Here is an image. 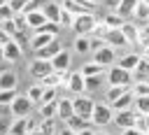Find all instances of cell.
<instances>
[{"label": "cell", "instance_id": "cell-43", "mask_svg": "<svg viewBox=\"0 0 149 135\" xmlns=\"http://www.w3.org/2000/svg\"><path fill=\"white\" fill-rule=\"evenodd\" d=\"M100 2H102L107 9H112V12H116V7L121 5V0H100Z\"/></svg>", "mask_w": 149, "mask_h": 135}, {"label": "cell", "instance_id": "cell-40", "mask_svg": "<svg viewBox=\"0 0 149 135\" xmlns=\"http://www.w3.org/2000/svg\"><path fill=\"white\" fill-rule=\"evenodd\" d=\"M100 84H102V74L100 77H88L86 79V91H98Z\"/></svg>", "mask_w": 149, "mask_h": 135}, {"label": "cell", "instance_id": "cell-39", "mask_svg": "<svg viewBox=\"0 0 149 135\" xmlns=\"http://www.w3.org/2000/svg\"><path fill=\"white\" fill-rule=\"evenodd\" d=\"M56 100H58V88H44L40 105H44V102H56Z\"/></svg>", "mask_w": 149, "mask_h": 135}, {"label": "cell", "instance_id": "cell-8", "mask_svg": "<svg viewBox=\"0 0 149 135\" xmlns=\"http://www.w3.org/2000/svg\"><path fill=\"white\" fill-rule=\"evenodd\" d=\"M135 119H137V112L126 109V112H114L112 123H116V128H121V130H128V128H135Z\"/></svg>", "mask_w": 149, "mask_h": 135}, {"label": "cell", "instance_id": "cell-29", "mask_svg": "<svg viewBox=\"0 0 149 135\" xmlns=\"http://www.w3.org/2000/svg\"><path fill=\"white\" fill-rule=\"evenodd\" d=\"M72 47H74V54H79V56H84V54H88L91 51V37H74V42H72Z\"/></svg>", "mask_w": 149, "mask_h": 135}, {"label": "cell", "instance_id": "cell-27", "mask_svg": "<svg viewBox=\"0 0 149 135\" xmlns=\"http://www.w3.org/2000/svg\"><path fill=\"white\" fill-rule=\"evenodd\" d=\"M133 19H135L137 23H144V26H147V23H149V5L140 0L137 7H135V12H133Z\"/></svg>", "mask_w": 149, "mask_h": 135}, {"label": "cell", "instance_id": "cell-45", "mask_svg": "<svg viewBox=\"0 0 149 135\" xmlns=\"http://www.w3.org/2000/svg\"><path fill=\"white\" fill-rule=\"evenodd\" d=\"M9 114H12V112H9V107H5V105H0V121H2V119H7Z\"/></svg>", "mask_w": 149, "mask_h": 135}, {"label": "cell", "instance_id": "cell-3", "mask_svg": "<svg viewBox=\"0 0 149 135\" xmlns=\"http://www.w3.org/2000/svg\"><path fill=\"white\" fill-rule=\"evenodd\" d=\"M107 84L109 86H126V88H133V74L121 70L119 65H112L107 70Z\"/></svg>", "mask_w": 149, "mask_h": 135}, {"label": "cell", "instance_id": "cell-53", "mask_svg": "<svg viewBox=\"0 0 149 135\" xmlns=\"http://www.w3.org/2000/svg\"><path fill=\"white\" fill-rule=\"evenodd\" d=\"M142 2H147V5H149V0H142Z\"/></svg>", "mask_w": 149, "mask_h": 135}, {"label": "cell", "instance_id": "cell-26", "mask_svg": "<svg viewBox=\"0 0 149 135\" xmlns=\"http://www.w3.org/2000/svg\"><path fill=\"white\" fill-rule=\"evenodd\" d=\"M81 74H84V79H88V77H100L102 72H105V68L102 65H98V63H93V61H88V63H84L81 65V70H79Z\"/></svg>", "mask_w": 149, "mask_h": 135}, {"label": "cell", "instance_id": "cell-48", "mask_svg": "<svg viewBox=\"0 0 149 135\" xmlns=\"http://www.w3.org/2000/svg\"><path fill=\"white\" fill-rule=\"evenodd\" d=\"M58 135H77V133H72V130H68V128H65V126H63V128H61V130H58Z\"/></svg>", "mask_w": 149, "mask_h": 135}, {"label": "cell", "instance_id": "cell-55", "mask_svg": "<svg viewBox=\"0 0 149 135\" xmlns=\"http://www.w3.org/2000/svg\"><path fill=\"white\" fill-rule=\"evenodd\" d=\"M147 26H149V23H147Z\"/></svg>", "mask_w": 149, "mask_h": 135}, {"label": "cell", "instance_id": "cell-54", "mask_svg": "<svg viewBox=\"0 0 149 135\" xmlns=\"http://www.w3.org/2000/svg\"><path fill=\"white\" fill-rule=\"evenodd\" d=\"M44 2H49V0H44Z\"/></svg>", "mask_w": 149, "mask_h": 135}, {"label": "cell", "instance_id": "cell-33", "mask_svg": "<svg viewBox=\"0 0 149 135\" xmlns=\"http://www.w3.org/2000/svg\"><path fill=\"white\" fill-rule=\"evenodd\" d=\"M56 109H58L56 102H44V105H40V119H56Z\"/></svg>", "mask_w": 149, "mask_h": 135}, {"label": "cell", "instance_id": "cell-10", "mask_svg": "<svg viewBox=\"0 0 149 135\" xmlns=\"http://www.w3.org/2000/svg\"><path fill=\"white\" fill-rule=\"evenodd\" d=\"M116 61V51L112 49V47H102V49H98V51H93V63H98V65H102V68H112V63Z\"/></svg>", "mask_w": 149, "mask_h": 135}, {"label": "cell", "instance_id": "cell-38", "mask_svg": "<svg viewBox=\"0 0 149 135\" xmlns=\"http://www.w3.org/2000/svg\"><path fill=\"white\" fill-rule=\"evenodd\" d=\"M16 91H0V105H5V107H9L14 100H16Z\"/></svg>", "mask_w": 149, "mask_h": 135}, {"label": "cell", "instance_id": "cell-1", "mask_svg": "<svg viewBox=\"0 0 149 135\" xmlns=\"http://www.w3.org/2000/svg\"><path fill=\"white\" fill-rule=\"evenodd\" d=\"M98 26V19L95 14H81V16H74V23H72V30L77 33V37H91L93 30Z\"/></svg>", "mask_w": 149, "mask_h": 135}, {"label": "cell", "instance_id": "cell-5", "mask_svg": "<svg viewBox=\"0 0 149 135\" xmlns=\"http://www.w3.org/2000/svg\"><path fill=\"white\" fill-rule=\"evenodd\" d=\"M28 72H30V77H33V79L42 81V79H47V77L54 72V68H51V61L33 58V61H30V65H28Z\"/></svg>", "mask_w": 149, "mask_h": 135}, {"label": "cell", "instance_id": "cell-37", "mask_svg": "<svg viewBox=\"0 0 149 135\" xmlns=\"http://www.w3.org/2000/svg\"><path fill=\"white\" fill-rule=\"evenodd\" d=\"M72 23H74V16L61 7V21H58V26H61V28H72Z\"/></svg>", "mask_w": 149, "mask_h": 135}, {"label": "cell", "instance_id": "cell-2", "mask_svg": "<svg viewBox=\"0 0 149 135\" xmlns=\"http://www.w3.org/2000/svg\"><path fill=\"white\" fill-rule=\"evenodd\" d=\"M93 107H95V100L91 98V95H74L72 98V109H74V114L77 116H81V119H86V121H91V114H93Z\"/></svg>", "mask_w": 149, "mask_h": 135}, {"label": "cell", "instance_id": "cell-23", "mask_svg": "<svg viewBox=\"0 0 149 135\" xmlns=\"http://www.w3.org/2000/svg\"><path fill=\"white\" fill-rule=\"evenodd\" d=\"M135 81H149V61L142 58V56H140V63H137V68L133 72V84Z\"/></svg>", "mask_w": 149, "mask_h": 135}, {"label": "cell", "instance_id": "cell-7", "mask_svg": "<svg viewBox=\"0 0 149 135\" xmlns=\"http://www.w3.org/2000/svg\"><path fill=\"white\" fill-rule=\"evenodd\" d=\"M61 7H63L65 12H70L72 16L93 14V5H88L86 0H61Z\"/></svg>", "mask_w": 149, "mask_h": 135}, {"label": "cell", "instance_id": "cell-25", "mask_svg": "<svg viewBox=\"0 0 149 135\" xmlns=\"http://www.w3.org/2000/svg\"><path fill=\"white\" fill-rule=\"evenodd\" d=\"M65 128L68 130H72V133H79V130H84V128H91V121H86V119H81V116H70L68 121H65Z\"/></svg>", "mask_w": 149, "mask_h": 135}, {"label": "cell", "instance_id": "cell-9", "mask_svg": "<svg viewBox=\"0 0 149 135\" xmlns=\"http://www.w3.org/2000/svg\"><path fill=\"white\" fill-rule=\"evenodd\" d=\"M65 88H68L70 93H74V95H84V93H86V79H84V74H81L79 70H77V72H70V79H68Z\"/></svg>", "mask_w": 149, "mask_h": 135}, {"label": "cell", "instance_id": "cell-35", "mask_svg": "<svg viewBox=\"0 0 149 135\" xmlns=\"http://www.w3.org/2000/svg\"><path fill=\"white\" fill-rule=\"evenodd\" d=\"M61 30H63V28H61L58 23H51V21H47V23H44L40 30H35V33H47V35H54V37H58V35H61ZM35 33H33V35H35Z\"/></svg>", "mask_w": 149, "mask_h": 135}, {"label": "cell", "instance_id": "cell-12", "mask_svg": "<svg viewBox=\"0 0 149 135\" xmlns=\"http://www.w3.org/2000/svg\"><path fill=\"white\" fill-rule=\"evenodd\" d=\"M133 105H135V93H133V88H128L116 102H112L109 107L114 109V112H126V109H133Z\"/></svg>", "mask_w": 149, "mask_h": 135}, {"label": "cell", "instance_id": "cell-19", "mask_svg": "<svg viewBox=\"0 0 149 135\" xmlns=\"http://www.w3.org/2000/svg\"><path fill=\"white\" fill-rule=\"evenodd\" d=\"M70 61H72V56H70V51H61L54 61H51V68H54V72H68L70 70Z\"/></svg>", "mask_w": 149, "mask_h": 135}, {"label": "cell", "instance_id": "cell-22", "mask_svg": "<svg viewBox=\"0 0 149 135\" xmlns=\"http://www.w3.org/2000/svg\"><path fill=\"white\" fill-rule=\"evenodd\" d=\"M137 63H140V54H123V56L119 58V68L126 70V72H130V74L135 72Z\"/></svg>", "mask_w": 149, "mask_h": 135}, {"label": "cell", "instance_id": "cell-41", "mask_svg": "<svg viewBox=\"0 0 149 135\" xmlns=\"http://www.w3.org/2000/svg\"><path fill=\"white\" fill-rule=\"evenodd\" d=\"M137 47H149V26H142L140 28V42H137Z\"/></svg>", "mask_w": 149, "mask_h": 135}, {"label": "cell", "instance_id": "cell-34", "mask_svg": "<svg viewBox=\"0 0 149 135\" xmlns=\"http://www.w3.org/2000/svg\"><path fill=\"white\" fill-rule=\"evenodd\" d=\"M133 109H135L137 114H142V116H149V95H144V98H135Z\"/></svg>", "mask_w": 149, "mask_h": 135}, {"label": "cell", "instance_id": "cell-11", "mask_svg": "<svg viewBox=\"0 0 149 135\" xmlns=\"http://www.w3.org/2000/svg\"><path fill=\"white\" fill-rule=\"evenodd\" d=\"M63 51V47H61V42L58 40H54L49 47H44V49H40V51H35V58H40V61H54L58 54Z\"/></svg>", "mask_w": 149, "mask_h": 135}, {"label": "cell", "instance_id": "cell-49", "mask_svg": "<svg viewBox=\"0 0 149 135\" xmlns=\"http://www.w3.org/2000/svg\"><path fill=\"white\" fill-rule=\"evenodd\" d=\"M142 58H147V61H149V47H144V49H142Z\"/></svg>", "mask_w": 149, "mask_h": 135}, {"label": "cell", "instance_id": "cell-24", "mask_svg": "<svg viewBox=\"0 0 149 135\" xmlns=\"http://www.w3.org/2000/svg\"><path fill=\"white\" fill-rule=\"evenodd\" d=\"M100 21H102V23H105L109 30H119V28L126 23V19H123V16H119L116 12H107V14H105Z\"/></svg>", "mask_w": 149, "mask_h": 135}, {"label": "cell", "instance_id": "cell-15", "mask_svg": "<svg viewBox=\"0 0 149 135\" xmlns=\"http://www.w3.org/2000/svg\"><path fill=\"white\" fill-rule=\"evenodd\" d=\"M102 40H105V44L112 47V49H114V47H116V49H119V47H128V42H126V37H123L121 28H119V30H107Z\"/></svg>", "mask_w": 149, "mask_h": 135}, {"label": "cell", "instance_id": "cell-4", "mask_svg": "<svg viewBox=\"0 0 149 135\" xmlns=\"http://www.w3.org/2000/svg\"><path fill=\"white\" fill-rule=\"evenodd\" d=\"M112 121H114V109L107 102H95L93 114H91V123L93 126H107Z\"/></svg>", "mask_w": 149, "mask_h": 135}, {"label": "cell", "instance_id": "cell-6", "mask_svg": "<svg viewBox=\"0 0 149 135\" xmlns=\"http://www.w3.org/2000/svg\"><path fill=\"white\" fill-rule=\"evenodd\" d=\"M33 107H35V105H33L26 95H16V100L9 105V112H12L14 119H26V116H30Z\"/></svg>", "mask_w": 149, "mask_h": 135}, {"label": "cell", "instance_id": "cell-21", "mask_svg": "<svg viewBox=\"0 0 149 135\" xmlns=\"http://www.w3.org/2000/svg\"><path fill=\"white\" fill-rule=\"evenodd\" d=\"M2 54H5V61H7V63H14V61H19V58L23 56V49L12 40V42H7V44L2 47Z\"/></svg>", "mask_w": 149, "mask_h": 135}, {"label": "cell", "instance_id": "cell-17", "mask_svg": "<svg viewBox=\"0 0 149 135\" xmlns=\"http://www.w3.org/2000/svg\"><path fill=\"white\" fill-rule=\"evenodd\" d=\"M30 135H58L56 119H40V126H37Z\"/></svg>", "mask_w": 149, "mask_h": 135}, {"label": "cell", "instance_id": "cell-13", "mask_svg": "<svg viewBox=\"0 0 149 135\" xmlns=\"http://www.w3.org/2000/svg\"><path fill=\"white\" fill-rule=\"evenodd\" d=\"M58 109H56V119L61 121H68L70 116H74V109H72V98H58L56 100Z\"/></svg>", "mask_w": 149, "mask_h": 135}, {"label": "cell", "instance_id": "cell-14", "mask_svg": "<svg viewBox=\"0 0 149 135\" xmlns=\"http://www.w3.org/2000/svg\"><path fill=\"white\" fill-rule=\"evenodd\" d=\"M42 14H44V19H47V21H51V23H58V21H61V2H54V0L44 2V7H42Z\"/></svg>", "mask_w": 149, "mask_h": 135}, {"label": "cell", "instance_id": "cell-31", "mask_svg": "<svg viewBox=\"0 0 149 135\" xmlns=\"http://www.w3.org/2000/svg\"><path fill=\"white\" fill-rule=\"evenodd\" d=\"M42 93H44V86H42V84H33V86L26 91V98H28L33 105H35V102L40 105V102H42Z\"/></svg>", "mask_w": 149, "mask_h": 135}, {"label": "cell", "instance_id": "cell-42", "mask_svg": "<svg viewBox=\"0 0 149 135\" xmlns=\"http://www.w3.org/2000/svg\"><path fill=\"white\" fill-rule=\"evenodd\" d=\"M102 47H107L102 37H91V51H98V49H102Z\"/></svg>", "mask_w": 149, "mask_h": 135}, {"label": "cell", "instance_id": "cell-28", "mask_svg": "<svg viewBox=\"0 0 149 135\" xmlns=\"http://www.w3.org/2000/svg\"><path fill=\"white\" fill-rule=\"evenodd\" d=\"M7 135H28V116L26 119H14Z\"/></svg>", "mask_w": 149, "mask_h": 135}, {"label": "cell", "instance_id": "cell-51", "mask_svg": "<svg viewBox=\"0 0 149 135\" xmlns=\"http://www.w3.org/2000/svg\"><path fill=\"white\" fill-rule=\"evenodd\" d=\"M7 2H9V0H0V7H2V5H7Z\"/></svg>", "mask_w": 149, "mask_h": 135}, {"label": "cell", "instance_id": "cell-36", "mask_svg": "<svg viewBox=\"0 0 149 135\" xmlns=\"http://www.w3.org/2000/svg\"><path fill=\"white\" fill-rule=\"evenodd\" d=\"M133 93H135V98L149 95V81H135L133 84Z\"/></svg>", "mask_w": 149, "mask_h": 135}, {"label": "cell", "instance_id": "cell-32", "mask_svg": "<svg viewBox=\"0 0 149 135\" xmlns=\"http://www.w3.org/2000/svg\"><path fill=\"white\" fill-rule=\"evenodd\" d=\"M128 88L126 86H107V91H105V98H107V105H112V102H116L123 93H126Z\"/></svg>", "mask_w": 149, "mask_h": 135}, {"label": "cell", "instance_id": "cell-52", "mask_svg": "<svg viewBox=\"0 0 149 135\" xmlns=\"http://www.w3.org/2000/svg\"><path fill=\"white\" fill-rule=\"evenodd\" d=\"M95 135H112V133H95Z\"/></svg>", "mask_w": 149, "mask_h": 135}, {"label": "cell", "instance_id": "cell-47", "mask_svg": "<svg viewBox=\"0 0 149 135\" xmlns=\"http://www.w3.org/2000/svg\"><path fill=\"white\" fill-rule=\"evenodd\" d=\"M121 135H142V133H137L135 128H128V130H121Z\"/></svg>", "mask_w": 149, "mask_h": 135}, {"label": "cell", "instance_id": "cell-50", "mask_svg": "<svg viewBox=\"0 0 149 135\" xmlns=\"http://www.w3.org/2000/svg\"><path fill=\"white\" fill-rule=\"evenodd\" d=\"M86 2H88V5H93V7H95V5H98V2H100V0H86Z\"/></svg>", "mask_w": 149, "mask_h": 135}, {"label": "cell", "instance_id": "cell-30", "mask_svg": "<svg viewBox=\"0 0 149 135\" xmlns=\"http://www.w3.org/2000/svg\"><path fill=\"white\" fill-rule=\"evenodd\" d=\"M137 2L140 0H121V5L116 7V14L119 16H133V12H135V7H137Z\"/></svg>", "mask_w": 149, "mask_h": 135}, {"label": "cell", "instance_id": "cell-44", "mask_svg": "<svg viewBox=\"0 0 149 135\" xmlns=\"http://www.w3.org/2000/svg\"><path fill=\"white\" fill-rule=\"evenodd\" d=\"M7 42H12V37H9V35H7V33H5L2 28H0V47H5Z\"/></svg>", "mask_w": 149, "mask_h": 135}, {"label": "cell", "instance_id": "cell-18", "mask_svg": "<svg viewBox=\"0 0 149 135\" xmlns=\"http://www.w3.org/2000/svg\"><path fill=\"white\" fill-rule=\"evenodd\" d=\"M54 40H58V37H54V35H47V33H35V35L30 37V49H33V51H40V49L49 47Z\"/></svg>", "mask_w": 149, "mask_h": 135}, {"label": "cell", "instance_id": "cell-16", "mask_svg": "<svg viewBox=\"0 0 149 135\" xmlns=\"http://www.w3.org/2000/svg\"><path fill=\"white\" fill-rule=\"evenodd\" d=\"M16 86H19V77L14 70L0 72V91H16Z\"/></svg>", "mask_w": 149, "mask_h": 135}, {"label": "cell", "instance_id": "cell-46", "mask_svg": "<svg viewBox=\"0 0 149 135\" xmlns=\"http://www.w3.org/2000/svg\"><path fill=\"white\" fill-rule=\"evenodd\" d=\"M77 135H95V130H93V126H91V128H84V130H79Z\"/></svg>", "mask_w": 149, "mask_h": 135}, {"label": "cell", "instance_id": "cell-20", "mask_svg": "<svg viewBox=\"0 0 149 135\" xmlns=\"http://www.w3.org/2000/svg\"><path fill=\"white\" fill-rule=\"evenodd\" d=\"M121 33H123V37H126L128 44H137V42H140V26L126 21V23L121 26Z\"/></svg>", "mask_w": 149, "mask_h": 135}]
</instances>
